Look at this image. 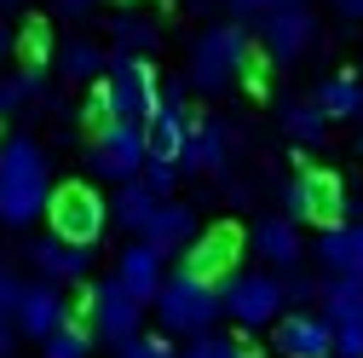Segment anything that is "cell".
<instances>
[{
	"label": "cell",
	"instance_id": "cell-40",
	"mask_svg": "<svg viewBox=\"0 0 363 358\" xmlns=\"http://www.w3.org/2000/svg\"><path fill=\"white\" fill-rule=\"evenodd\" d=\"M6 53H12V35H6V29H0V58H6Z\"/></svg>",
	"mask_w": 363,
	"mask_h": 358
},
{
	"label": "cell",
	"instance_id": "cell-9",
	"mask_svg": "<svg viewBox=\"0 0 363 358\" xmlns=\"http://www.w3.org/2000/svg\"><path fill=\"white\" fill-rule=\"evenodd\" d=\"M283 208H289L294 226H300V219H311V226H340V214H346L340 173H329V168H300L289 185H283Z\"/></svg>",
	"mask_w": 363,
	"mask_h": 358
},
{
	"label": "cell",
	"instance_id": "cell-21",
	"mask_svg": "<svg viewBox=\"0 0 363 358\" xmlns=\"http://www.w3.org/2000/svg\"><path fill=\"white\" fill-rule=\"evenodd\" d=\"M317 110H323L329 121H357L363 116V81L357 75H329L323 87H317Z\"/></svg>",
	"mask_w": 363,
	"mask_h": 358
},
{
	"label": "cell",
	"instance_id": "cell-12",
	"mask_svg": "<svg viewBox=\"0 0 363 358\" xmlns=\"http://www.w3.org/2000/svg\"><path fill=\"white\" fill-rule=\"evenodd\" d=\"M18 335H29V341H52L64 324H69V300H64V289L58 283H23V300H18Z\"/></svg>",
	"mask_w": 363,
	"mask_h": 358
},
{
	"label": "cell",
	"instance_id": "cell-25",
	"mask_svg": "<svg viewBox=\"0 0 363 358\" xmlns=\"http://www.w3.org/2000/svg\"><path fill=\"white\" fill-rule=\"evenodd\" d=\"M283 133H289L294 145H323L329 116L317 110V99H289V104H283Z\"/></svg>",
	"mask_w": 363,
	"mask_h": 358
},
{
	"label": "cell",
	"instance_id": "cell-29",
	"mask_svg": "<svg viewBox=\"0 0 363 358\" xmlns=\"http://www.w3.org/2000/svg\"><path fill=\"white\" fill-rule=\"evenodd\" d=\"M139 185H145L156 202H173V185H179V162H145Z\"/></svg>",
	"mask_w": 363,
	"mask_h": 358
},
{
	"label": "cell",
	"instance_id": "cell-36",
	"mask_svg": "<svg viewBox=\"0 0 363 358\" xmlns=\"http://www.w3.org/2000/svg\"><path fill=\"white\" fill-rule=\"evenodd\" d=\"M52 12L69 18V23H81V18H93V0H52Z\"/></svg>",
	"mask_w": 363,
	"mask_h": 358
},
{
	"label": "cell",
	"instance_id": "cell-18",
	"mask_svg": "<svg viewBox=\"0 0 363 358\" xmlns=\"http://www.w3.org/2000/svg\"><path fill=\"white\" fill-rule=\"evenodd\" d=\"M317 260H323L329 278H363V219H340V226H323L317 237Z\"/></svg>",
	"mask_w": 363,
	"mask_h": 358
},
{
	"label": "cell",
	"instance_id": "cell-7",
	"mask_svg": "<svg viewBox=\"0 0 363 358\" xmlns=\"http://www.w3.org/2000/svg\"><path fill=\"white\" fill-rule=\"evenodd\" d=\"M219 306L225 318H237L242 330H265L283 318V278L271 272H231L219 283Z\"/></svg>",
	"mask_w": 363,
	"mask_h": 358
},
{
	"label": "cell",
	"instance_id": "cell-3",
	"mask_svg": "<svg viewBox=\"0 0 363 358\" xmlns=\"http://www.w3.org/2000/svg\"><path fill=\"white\" fill-rule=\"evenodd\" d=\"M99 99H104V116L110 121H133V127H145L162 104V75L150 58H127L116 53L110 70H104V87H99Z\"/></svg>",
	"mask_w": 363,
	"mask_h": 358
},
{
	"label": "cell",
	"instance_id": "cell-16",
	"mask_svg": "<svg viewBox=\"0 0 363 358\" xmlns=\"http://www.w3.org/2000/svg\"><path fill=\"white\" fill-rule=\"evenodd\" d=\"M196 237H202V232H196V214H191L185 202H162V208L150 214V226L139 232V243L156 249L162 260H167V254H185Z\"/></svg>",
	"mask_w": 363,
	"mask_h": 358
},
{
	"label": "cell",
	"instance_id": "cell-13",
	"mask_svg": "<svg viewBox=\"0 0 363 358\" xmlns=\"http://www.w3.org/2000/svg\"><path fill=\"white\" fill-rule=\"evenodd\" d=\"M237 254H242V232L237 226H213L185 249V272L202 278V283H225L237 272Z\"/></svg>",
	"mask_w": 363,
	"mask_h": 358
},
{
	"label": "cell",
	"instance_id": "cell-4",
	"mask_svg": "<svg viewBox=\"0 0 363 358\" xmlns=\"http://www.w3.org/2000/svg\"><path fill=\"white\" fill-rule=\"evenodd\" d=\"M219 283H202V278H191L185 266L162 283V295H156V318H162V335H213V324H219Z\"/></svg>",
	"mask_w": 363,
	"mask_h": 358
},
{
	"label": "cell",
	"instance_id": "cell-31",
	"mask_svg": "<svg viewBox=\"0 0 363 358\" xmlns=\"http://www.w3.org/2000/svg\"><path fill=\"white\" fill-rule=\"evenodd\" d=\"M116 358H179V352H173V341H167V335H150V330H145V335H133Z\"/></svg>",
	"mask_w": 363,
	"mask_h": 358
},
{
	"label": "cell",
	"instance_id": "cell-10",
	"mask_svg": "<svg viewBox=\"0 0 363 358\" xmlns=\"http://www.w3.org/2000/svg\"><path fill=\"white\" fill-rule=\"evenodd\" d=\"M311 40H317V12H311V0H277V6L259 18V47H265L271 64L306 58Z\"/></svg>",
	"mask_w": 363,
	"mask_h": 358
},
{
	"label": "cell",
	"instance_id": "cell-43",
	"mask_svg": "<svg viewBox=\"0 0 363 358\" xmlns=\"http://www.w3.org/2000/svg\"><path fill=\"white\" fill-rule=\"evenodd\" d=\"M0 6H12V0H0Z\"/></svg>",
	"mask_w": 363,
	"mask_h": 358
},
{
	"label": "cell",
	"instance_id": "cell-35",
	"mask_svg": "<svg viewBox=\"0 0 363 358\" xmlns=\"http://www.w3.org/2000/svg\"><path fill=\"white\" fill-rule=\"evenodd\" d=\"M335 358H363V324H340L335 330Z\"/></svg>",
	"mask_w": 363,
	"mask_h": 358
},
{
	"label": "cell",
	"instance_id": "cell-22",
	"mask_svg": "<svg viewBox=\"0 0 363 358\" xmlns=\"http://www.w3.org/2000/svg\"><path fill=\"white\" fill-rule=\"evenodd\" d=\"M323 318H329V330L363 324V278H329L323 283Z\"/></svg>",
	"mask_w": 363,
	"mask_h": 358
},
{
	"label": "cell",
	"instance_id": "cell-30",
	"mask_svg": "<svg viewBox=\"0 0 363 358\" xmlns=\"http://www.w3.org/2000/svg\"><path fill=\"white\" fill-rule=\"evenodd\" d=\"M179 358H248V352H242L231 335H196V341L179 352Z\"/></svg>",
	"mask_w": 363,
	"mask_h": 358
},
{
	"label": "cell",
	"instance_id": "cell-11",
	"mask_svg": "<svg viewBox=\"0 0 363 358\" xmlns=\"http://www.w3.org/2000/svg\"><path fill=\"white\" fill-rule=\"evenodd\" d=\"M185 93H191V81H162V104L156 116L145 121V151L150 162H179L185 156V139H191V110H185Z\"/></svg>",
	"mask_w": 363,
	"mask_h": 358
},
{
	"label": "cell",
	"instance_id": "cell-27",
	"mask_svg": "<svg viewBox=\"0 0 363 358\" xmlns=\"http://www.w3.org/2000/svg\"><path fill=\"white\" fill-rule=\"evenodd\" d=\"M40 358H93V330L69 318L52 341H40Z\"/></svg>",
	"mask_w": 363,
	"mask_h": 358
},
{
	"label": "cell",
	"instance_id": "cell-8",
	"mask_svg": "<svg viewBox=\"0 0 363 358\" xmlns=\"http://www.w3.org/2000/svg\"><path fill=\"white\" fill-rule=\"evenodd\" d=\"M86 330H93V341L121 352L133 335H145V306L133 300L116 278H104V283L86 289Z\"/></svg>",
	"mask_w": 363,
	"mask_h": 358
},
{
	"label": "cell",
	"instance_id": "cell-37",
	"mask_svg": "<svg viewBox=\"0 0 363 358\" xmlns=\"http://www.w3.org/2000/svg\"><path fill=\"white\" fill-rule=\"evenodd\" d=\"M23 58H29V70L47 58V29H29V35H23Z\"/></svg>",
	"mask_w": 363,
	"mask_h": 358
},
{
	"label": "cell",
	"instance_id": "cell-28",
	"mask_svg": "<svg viewBox=\"0 0 363 358\" xmlns=\"http://www.w3.org/2000/svg\"><path fill=\"white\" fill-rule=\"evenodd\" d=\"M40 93V75L35 70H18V75H0V116H18L29 99Z\"/></svg>",
	"mask_w": 363,
	"mask_h": 358
},
{
	"label": "cell",
	"instance_id": "cell-38",
	"mask_svg": "<svg viewBox=\"0 0 363 358\" xmlns=\"http://www.w3.org/2000/svg\"><path fill=\"white\" fill-rule=\"evenodd\" d=\"M12 347H18V324L0 318V358H12Z\"/></svg>",
	"mask_w": 363,
	"mask_h": 358
},
{
	"label": "cell",
	"instance_id": "cell-2",
	"mask_svg": "<svg viewBox=\"0 0 363 358\" xmlns=\"http://www.w3.org/2000/svg\"><path fill=\"white\" fill-rule=\"evenodd\" d=\"M254 70V40L242 23H208L196 40H191V70L185 81L196 93H231V87Z\"/></svg>",
	"mask_w": 363,
	"mask_h": 358
},
{
	"label": "cell",
	"instance_id": "cell-5",
	"mask_svg": "<svg viewBox=\"0 0 363 358\" xmlns=\"http://www.w3.org/2000/svg\"><path fill=\"white\" fill-rule=\"evenodd\" d=\"M47 226L58 243H75V249H93L110 226V202L93 191V185H58L52 202H47Z\"/></svg>",
	"mask_w": 363,
	"mask_h": 358
},
{
	"label": "cell",
	"instance_id": "cell-23",
	"mask_svg": "<svg viewBox=\"0 0 363 358\" xmlns=\"http://www.w3.org/2000/svg\"><path fill=\"white\" fill-rule=\"evenodd\" d=\"M156 208H162V202L139 185V179H133V185H116V197H110V219H116L121 232H145Z\"/></svg>",
	"mask_w": 363,
	"mask_h": 358
},
{
	"label": "cell",
	"instance_id": "cell-15",
	"mask_svg": "<svg viewBox=\"0 0 363 358\" xmlns=\"http://www.w3.org/2000/svg\"><path fill=\"white\" fill-rule=\"evenodd\" d=\"M116 283L139 300V306H156V295H162V283H167V266H162L156 249L133 243V249H121V260H116Z\"/></svg>",
	"mask_w": 363,
	"mask_h": 358
},
{
	"label": "cell",
	"instance_id": "cell-17",
	"mask_svg": "<svg viewBox=\"0 0 363 358\" xmlns=\"http://www.w3.org/2000/svg\"><path fill=\"white\" fill-rule=\"evenodd\" d=\"M225 162H231V127L213 121V116L191 121V139H185L179 168H191V173H225Z\"/></svg>",
	"mask_w": 363,
	"mask_h": 358
},
{
	"label": "cell",
	"instance_id": "cell-32",
	"mask_svg": "<svg viewBox=\"0 0 363 358\" xmlns=\"http://www.w3.org/2000/svg\"><path fill=\"white\" fill-rule=\"evenodd\" d=\"M311 300H323V283H311V278H300V272H294V278L283 283V306H294V312H306Z\"/></svg>",
	"mask_w": 363,
	"mask_h": 358
},
{
	"label": "cell",
	"instance_id": "cell-19",
	"mask_svg": "<svg viewBox=\"0 0 363 358\" xmlns=\"http://www.w3.org/2000/svg\"><path fill=\"white\" fill-rule=\"evenodd\" d=\"M29 260H35V272L47 283H75V278L93 272V249H75V243H58V237L29 243Z\"/></svg>",
	"mask_w": 363,
	"mask_h": 358
},
{
	"label": "cell",
	"instance_id": "cell-26",
	"mask_svg": "<svg viewBox=\"0 0 363 358\" xmlns=\"http://www.w3.org/2000/svg\"><path fill=\"white\" fill-rule=\"evenodd\" d=\"M110 35H116V47L127 53V58H150L156 53V40H162V29L150 23V18H110Z\"/></svg>",
	"mask_w": 363,
	"mask_h": 358
},
{
	"label": "cell",
	"instance_id": "cell-42",
	"mask_svg": "<svg viewBox=\"0 0 363 358\" xmlns=\"http://www.w3.org/2000/svg\"><path fill=\"white\" fill-rule=\"evenodd\" d=\"M357 156H363V139H357Z\"/></svg>",
	"mask_w": 363,
	"mask_h": 358
},
{
	"label": "cell",
	"instance_id": "cell-20",
	"mask_svg": "<svg viewBox=\"0 0 363 358\" xmlns=\"http://www.w3.org/2000/svg\"><path fill=\"white\" fill-rule=\"evenodd\" d=\"M254 249H259L265 266H277V272H294V266L306 260V243H300V232H294V219H289V214L259 219V226H254Z\"/></svg>",
	"mask_w": 363,
	"mask_h": 358
},
{
	"label": "cell",
	"instance_id": "cell-33",
	"mask_svg": "<svg viewBox=\"0 0 363 358\" xmlns=\"http://www.w3.org/2000/svg\"><path fill=\"white\" fill-rule=\"evenodd\" d=\"M18 300H23V278L0 266V318H18Z\"/></svg>",
	"mask_w": 363,
	"mask_h": 358
},
{
	"label": "cell",
	"instance_id": "cell-39",
	"mask_svg": "<svg viewBox=\"0 0 363 358\" xmlns=\"http://www.w3.org/2000/svg\"><path fill=\"white\" fill-rule=\"evenodd\" d=\"M335 6H340L346 18H363V0H335Z\"/></svg>",
	"mask_w": 363,
	"mask_h": 358
},
{
	"label": "cell",
	"instance_id": "cell-34",
	"mask_svg": "<svg viewBox=\"0 0 363 358\" xmlns=\"http://www.w3.org/2000/svg\"><path fill=\"white\" fill-rule=\"evenodd\" d=\"M225 12H231V23H259L271 6H277V0H219Z\"/></svg>",
	"mask_w": 363,
	"mask_h": 358
},
{
	"label": "cell",
	"instance_id": "cell-1",
	"mask_svg": "<svg viewBox=\"0 0 363 358\" xmlns=\"http://www.w3.org/2000/svg\"><path fill=\"white\" fill-rule=\"evenodd\" d=\"M52 202V168H47V151H40L29 133H12L0 139V219L12 232L35 226Z\"/></svg>",
	"mask_w": 363,
	"mask_h": 358
},
{
	"label": "cell",
	"instance_id": "cell-24",
	"mask_svg": "<svg viewBox=\"0 0 363 358\" xmlns=\"http://www.w3.org/2000/svg\"><path fill=\"white\" fill-rule=\"evenodd\" d=\"M104 70H110V58H104L99 40H64V47H58V75L64 81H93Z\"/></svg>",
	"mask_w": 363,
	"mask_h": 358
},
{
	"label": "cell",
	"instance_id": "cell-41",
	"mask_svg": "<svg viewBox=\"0 0 363 358\" xmlns=\"http://www.w3.org/2000/svg\"><path fill=\"white\" fill-rule=\"evenodd\" d=\"M191 6H213V0H191Z\"/></svg>",
	"mask_w": 363,
	"mask_h": 358
},
{
	"label": "cell",
	"instance_id": "cell-14",
	"mask_svg": "<svg viewBox=\"0 0 363 358\" xmlns=\"http://www.w3.org/2000/svg\"><path fill=\"white\" fill-rule=\"evenodd\" d=\"M277 352L283 358H335V330L323 312H289L277 318Z\"/></svg>",
	"mask_w": 363,
	"mask_h": 358
},
{
	"label": "cell",
	"instance_id": "cell-6",
	"mask_svg": "<svg viewBox=\"0 0 363 358\" xmlns=\"http://www.w3.org/2000/svg\"><path fill=\"white\" fill-rule=\"evenodd\" d=\"M145 162H150L145 127H133V121H104L93 133V145H86V168L99 179H110V185H133L145 173Z\"/></svg>",
	"mask_w": 363,
	"mask_h": 358
}]
</instances>
